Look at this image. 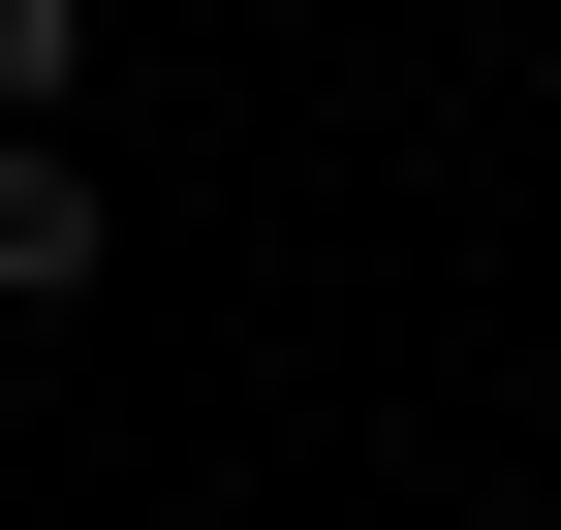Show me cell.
I'll return each mask as SVG.
<instances>
[{"mask_svg":"<svg viewBox=\"0 0 561 530\" xmlns=\"http://www.w3.org/2000/svg\"><path fill=\"white\" fill-rule=\"evenodd\" d=\"M0 312H94V157L0 125Z\"/></svg>","mask_w":561,"mask_h":530,"instance_id":"cell-1","label":"cell"},{"mask_svg":"<svg viewBox=\"0 0 561 530\" xmlns=\"http://www.w3.org/2000/svg\"><path fill=\"white\" fill-rule=\"evenodd\" d=\"M62 62H94V0H0V125H62Z\"/></svg>","mask_w":561,"mask_h":530,"instance_id":"cell-2","label":"cell"}]
</instances>
